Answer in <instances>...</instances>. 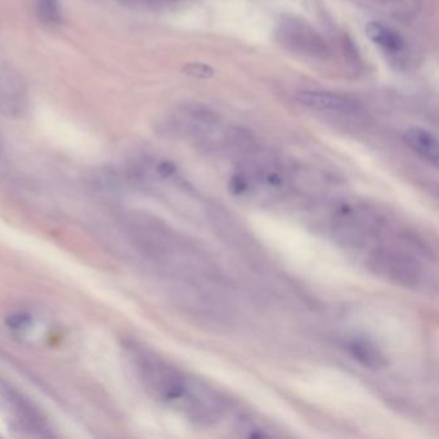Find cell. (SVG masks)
<instances>
[{
    "label": "cell",
    "instance_id": "cell-1",
    "mask_svg": "<svg viewBox=\"0 0 439 439\" xmlns=\"http://www.w3.org/2000/svg\"><path fill=\"white\" fill-rule=\"evenodd\" d=\"M124 348L139 381L153 399L201 423L212 421L220 413V399L204 385L137 343L128 342Z\"/></svg>",
    "mask_w": 439,
    "mask_h": 439
},
{
    "label": "cell",
    "instance_id": "cell-2",
    "mask_svg": "<svg viewBox=\"0 0 439 439\" xmlns=\"http://www.w3.org/2000/svg\"><path fill=\"white\" fill-rule=\"evenodd\" d=\"M220 119L213 111L200 104H183L168 114L160 123L165 134L209 141L220 131Z\"/></svg>",
    "mask_w": 439,
    "mask_h": 439
},
{
    "label": "cell",
    "instance_id": "cell-3",
    "mask_svg": "<svg viewBox=\"0 0 439 439\" xmlns=\"http://www.w3.org/2000/svg\"><path fill=\"white\" fill-rule=\"evenodd\" d=\"M276 39L283 48L296 55L315 60H325L330 55L329 45L321 34L305 21L294 17L283 18L278 23Z\"/></svg>",
    "mask_w": 439,
    "mask_h": 439
},
{
    "label": "cell",
    "instance_id": "cell-4",
    "mask_svg": "<svg viewBox=\"0 0 439 439\" xmlns=\"http://www.w3.org/2000/svg\"><path fill=\"white\" fill-rule=\"evenodd\" d=\"M1 399L4 401L8 419L11 420L16 430L30 437L49 435L45 420L41 418L39 412L28 401L22 399L21 396L11 391H3Z\"/></svg>",
    "mask_w": 439,
    "mask_h": 439
},
{
    "label": "cell",
    "instance_id": "cell-5",
    "mask_svg": "<svg viewBox=\"0 0 439 439\" xmlns=\"http://www.w3.org/2000/svg\"><path fill=\"white\" fill-rule=\"evenodd\" d=\"M296 99L304 107L321 112L354 114L361 110V104L356 99L331 92L302 90L296 93Z\"/></svg>",
    "mask_w": 439,
    "mask_h": 439
},
{
    "label": "cell",
    "instance_id": "cell-6",
    "mask_svg": "<svg viewBox=\"0 0 439 439\" xmlns=\"http://www.w3.org/2000/svg\"><path fill=\"white\" fill-rule=\"evenodd\" d=\"M26 107V92L12 72L0 70V112L20 115Z\"/></svg>",
    "mask_w": 439,
    "mask_h": 439
},
{
    "label": "cell",
    "instance_id": "cell-7",
    "mask_svg": "<svg viewBox=\"0 0 439 439\" xmlns=\"http://www.w3.org/2000/svg\"><path fill=\"white\" fill-rule=\"evenodd\" d=\"M364 33L372 44H375L391 57H399L406 52V41L402 35L381 22H367Z\"/></svg>",
    "mask_w": 439,
    "mask_h": 439
},
{
    "label": "cell",
    "instance_id": "cell-8",
    "mask_svg": "<svg viewBox=\"0 0 439 439\" xmlns=\"http://www.w3.org/2000/svg\"><path fill=\"white\" fill-rule=\"evenodd\" d=\"M403 141L420 158H424L434 166L438 165V141L430 131L421 128H410L405 131Z\"/></svg>",
    "mask_w": 439,
    "mask_h": 439
},
{
    "label": "cell",
    "instance_id": "cell-9",
    "mask_svg": "<svg viewBox=\"0 0 439 439\" xmlns=\"http://www.w3.org/2000/svg\"><path fill=\"white\" fill-rule=\"evenodd\" d=\"M348 349L352 357L371 370H380L388 364L384 354L375 345L366 340H353L348 345Z\"/></svg>",
    "mask_w": 439,
    "mask_h": 439
},
{
    "label": "cell",
    "instance_id": "cell-10",
    "mask_svg": "<svg viewBox=\"0 0 439 439\" xmlns=\"http://www.w3.org/2000/svg\"><path fill=\"white\" fill-rule=\"evenodd\" d=\"M36 13L41 21L45 23L55 25L62 20L61 6L60 0H35Z\"/></svg>",
    "mask_w": 439,
    "mask_h": 439
},
{
    "label": "cell",
    "instance_id": "cell-11",
    "mask_svg": "<svg viewBox=\"0 0 439 439\" xmlns=\"http://www.w3.org/2000/svg\"><path fill=\"white\" fill-rule=\"evenodd\" d=\"M374 3L384 8L386 13L407 14L415 8L416 0H372Z\"/></svg>",
    "mask_w": 439,
    "mask_h": 439
},
{
    "label": "cell",
    "instance_id": "cell-12",
    "mask_svg": "<svg viewBox=\"0 0 439 439\" xmlns=\"http://www.w3.org/2000/svg\"><path fill=\"white\" fill-rule=\"evenodd\" d=\"M183 72L185 75L193 76L196 79H210L214 75V69L206 63L191 62V63H187L183 67Z\"/></svg>",
    "mask_w": 439,
    "mask_h": 439
},
{
    "label": "cell",
    "instance_id": "cell-13",
    "mask_svg": "<svg viewBox=\"0 0 439 439\" xmlns=\"http://www.w3.org/2000/svg\"><path fill=\"white\" fill-rule=\"evenodd\" d=\"M241 435L244 437H273L275 434L268 432L264 426H258L253 421H242L240 426Z\"/></svg>",
    "mask_w": 439,
    "mask_h": 439
},
{
    "label": "cell",
    "instance_id": "cell-14",
    "mask_svg": "<svg viewBox=\"0 0 439 439\" xmlns=\"http://www.w3.org/2000/svg\"><path fill=\"white\" fill-rule=\"evenodd\" d=\"M179 0H133V4H142V6H151V7H163L172 4Z\"/></svg>",
    "mask_w": 439,
    "mask_h": 439
}]
</instances>
